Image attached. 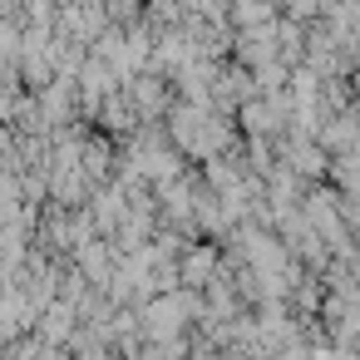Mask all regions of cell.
Wrapping results in <instances>:
<instances>
[{
	"label": "cell",
	"mask_w": 360,
	"mask_h": 360,
	"mask_svg": "<svg viewBox=\"0 0 360 360\" xmlns=\"http://www.w3.org/2000/svg\"><path fill=\"white\" fill-rule=\"evenodd\" d=\"M222 276V242H198L183 252V286L188 291H207Z\"/></svg>",
	"instance_id": "5"
},
{
	"label": "cell",
	"mask_w": 360,
	"mask_h": 360,
	"mask_svg": "<svg viewBox=\"0 0 360 360\" xmlns=\"http://www.w3.org/2000/svg\"><path fill=\"white\" fill-rule=\"evenodd\" d=\"M276 158L301 178V183H311V178H326L330 173V153L321 148V139H311V134H296V129H286L281 139H276Z\"/></svg>",
	"instance_id": "2"
},
{
	"label": "cell",
	"mask_w": 360,
	"mask_h": 360,
	"mask_svg": "<svg viewBox=\"0 0 360 360\" xmlns=\"http://www.w3.org/2000/svg\"><path fill=\"white\" fill-rule=\"evenodd\" d=\"M119 262H124V252L109 242V237H99V242H89L79 257H70V266L94 286V291H109V281H114V271H119Z\"/></svg>",
	"instance_id": "3"
},
{
	"label": "cell",
	"mask_w": 360,
	"mask_h": 360,
	"mask_svg": "<svg viewBox=\"0 0 360 360\" xmlns=\"http://www.w3.org/2000/svg\"><path fill=\"white\" fill-rule=\"evenodd\" d=\"M168 139H173V148H178L183 158H198L202 168L217 163L222 153L242 148V143H237V129H232L227 114H217V109H198V104H183V99H178L173 114H168Z\"/></svg>",
	"instance_id": "1"
},
{
	"label": "cell",
	"mask_w": 360,
	"mask_h": 360,
	"mask_svg": "<svg viewBox=\"0 0 360 360\" xmlns=\"http://www.w3.org/2000/svg\"><path fill=\"white\" fill-rule=\"evenodd\" d=\"M124 94H129V104L139 109L143 124H158L163 114H173V104H168V75H153V70H148V75L129 79Z\"/></svg>",
	"instance_id": "4"
}]
</instances>
